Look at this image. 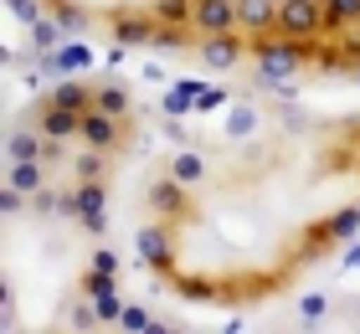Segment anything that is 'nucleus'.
<instances>
[{
  "label": "nucleus",
  "instance_id": "1",
  "mask_svg": "<svg viewBox=\"0 0 360 334\" xmlns=\"http://www.w3.org/2000/svg\"><path fill=\"white\" fill-rule=\"evenodd\" d=\"M278 37H293V41H314L330 31V0H278V21H273Z\"/></svg>",
  "mask_w": 360,
  "mask_h": 334
},
{
  "label": "nucleus",
  "instance_id": "2",
  "mask_svg": "<svg viewBox=\"0 0 360 334\" xmlns=\"http://www.w3.org/2000/svg\"><path fill=\"white\" fill-rule=\"evenodd\" d=\"M150 211L160 216V221H175V226H186L191 221V186L186 180H175L170 170L160 175V180H150Z\"/></svg>",
  "mask_w": 360,
  "mask_h": 334
},
{
  "label": "nucleus",
  "instance_id": "3",
  "mask_svg": "<svg viewBox=\"0 0 360 334\" xmlns=\"http://www.w3.org/2000/svg\"><path fill=\"white\" fill-rule=\"evenodd\" d=\"M175 221H150V226H139V257H144V267H150V273H165V278H175Z\"/></svg>",
  "mask_w": 360,
  "mask_h": 334
},
{
  "label": "nucleus",
  "instance_id": "4",
  "mask_svg": "<svg viewBox=\"0 0 360 334\" xmlns=\"http://www.w3.org/2000/svg\"><path fill=\"white\" fill-rule=\"evenodd\" d=\"M195 57L211 72H232V67L248 57V31H211V37L195 41Z\"/></svg>",
  "mask_w": 360,
  "mask_h": 334
},
{
  "label": "nucleus",
  "instance_id": "5",
  "mask_svg": "<svg viewBox=\"0 0 360 334\" xmlns=\"http://www.w3.org/2000/svg\"><path fill=\"white\" fill-rule=\"evenodd\" d=\"M108 31L119 46H155L160 15L155 11H108Z\"/></svg>",
  "mask_w": 360,
  "mask_h": 334
},
{
  "label": "nucleus",
  "instance_id": "6",
  "mask_svg": "<svg viewBox=\"0 0 360 334\" xmlns=\"http://www.w3.org/2000/svg\"><path fill=\"white\" fill-rule=\"evenodd\" d=\"M88 149H119V144H129V119H119V113H103V108H88L83 113V134H77Z\"/></svg>",
  "mask_w": 360,
  "mask_h": 334
},
{
  "label": "nucleus",
  "instance_id": "7",
  "mask_svg": "<svg viewBox=\"0 0 360 334\" xmlns=\"http://www.w3.org/2000/svg\"><path fill=\"white\" fill-rule=\"evenodd\" d=\"M191 31H242L237 26V0H191Z\"/></svg>",
  "mask_w": 360,
  "mask_h": 334
},
{
  "label": "nucleus",
  "instance_id": "8",
  "mask_svg": "<svg viewBox=\"0 0 360 334\" xmlns=\"http://www.w3.org/2000/svg\"><path fill=\"white\" fill-rule=\"evenodd\" d=\"M37 129L46 134V139H77V134H83V113H77V108H62V103L46 98V103L37 108Z\"/></svg>",
  "mask_w": 360,
  "mask_h": 334
},
{
  "label": "nucleus",
  "instance_id": "9",
  "mask_svg": "<svg viewBox=\"0 0 360 334\" xmlns=\"http://www.w3.org/2000/svg\"><path fill=\"white\" fill-rule=\"evenodd\" d=\"M273 21H278V0H237V26L248 31V37L273 31Z\"/></svg>",
  "mask_w": 360,
  "mask_h": 334
},
{
  "label": "nucleus",
  "instance_id": "10",
  "mask_svg": "<svg viewBox=\"0 0 360 334\" xmlns=\"http://www.w3.org/2000/svg\"><path fill=\"white\" fill-rule=\"evenodd\" d=\"M6 186L37 195L46 186V160H6Z\"/></svg>",
  "mask_w": 360,
  "mask_h": 334
},
{
  "label": "nucleus",
  "instance_id": "11",
  "mask_svg": "<svg viewBox=\"0 0 360 334\" xmlns=\"http://www.w3.org/2000/svg\"><path fill=\"white\" fill-rule=\"evenodd\" d=\"M170 175H175V180H186V186L195 191V186H206V180H211V165H206L201 149H180V155L170 160Z\"/></svg>",
  "mask_w": 360,
  "mask_h": 334
},
{
  "label": "nucleus",
  "instance_id": "12",
  "mask_svg": "<svg viewBox=\"0 0 360 334\" xmlns=\"http://www.w3.org/2000/svg\"><path fill=\"white\" fill-rule=\"evenodd\" d=\"M52 103L88 113V108H93V82H83V77H68V72H62V82L52 88Z\"/></svg>",
  "mask_w": 360,
  "mask_h": 334
},
{
  "label": "nucleus",
  "instance_id": "13",
  "mask_svg": "<svg viewBox=\"0 0 360 334\" xmlns=\"http://www.w3.org/2000/svg\"><path fill=\"white\" fill-rule=\"evenodd\" d=\"M93 108H103V113H119V119H129L134 113V98H129L124 82H98L93 88Z\"/></svg>",
  "mask_w": 360,
  "mask_h": 334
},
{
  "label": "nucleus",
  "instance_id": "14",
  "mask_svg": "<svg viewBox=\"0 0 360 334\" xmlns=\"http://www.w3.org/2000/svg\"><path fill=\"white\" fill-rule=\"evenodd\" d=\"M257 108L252 103H226V134H232V139H252L257 134Z\"/></svg>",
  "mask_w": 360,
  "mask_h": 334
},
{
  "label": "nucleus",
  "instance_id": "15",
  "mask_svg": "<svg viewBox=\"0 0 360 334\" xmlns=\"http://www.w3.org/2000/svg\"><path fill=\"white\" fill-rule=\"evenodd\" d=\"M88 62H93V52H88L83 41H77V46H68V41H62L57 52H52V72H83Z\"/></svg>",
  "mask_w": 360,
  "mask_h": 334
},
{
  "label": "nucleus",
  "instance_id": "16",
  "mask_svg": "<svg viewBox=\"0 0 360 334\" xmlns=\"http://www.w3.org/2000/svg\"><path fill=\"white\" fill-rule=\"evenodd\" d=\"M46 6H52V15L62 21V31H68V37L93 26V11H77V6H68V0H46Z\"/></svg>",
  "mask_w": 360,
  "mask_h": 334
},
{
  "label": "nucleus",
  "instance_id": "17",
  "mask_svg": "<svg viewBox=\"0 0 360 334\" xmlns=\"http://www.w3.org/2000/svg\"><path fill=\"white\" fill-rule=\"evenodd\" d=\"M360 21V0H330V31H345Z\"/></svg>",
  "mask_w": 360,
  "mask_h": 334
},
{
  "label": "nucleus",
  "instance_id": "18",
  "mask_svg": "<svg viewBox=\"0 0 360 334\" xmlns=\"http://www.w3.org/2000/svg\"><path fill=\"white\" fill-rule=\"evenodd\" d=\"M119 329H134V334H144V329H155V319H150V309H144V304H124V314H119Z\"/></svg>",
  "mask_w": 360,
  "mask_h": 334
},
{
  "label": "nucleus",
  "instance_id": "19",
  "mask_svg": "<svg viewBox=\"0 0 360 334\" xmlns=\"http://www.w3.org/2000/svg\"><path fill=\"white\" fill-rule=\"evenodd\" d=\"M324 314H330V298L324 293H304L299 298V319H324Z\"/></svg>",
  "mask_w": 360,
  "mask_h": 334
},
{
  "label": "nucleus",
  "instance_id": "20",
  "mask_svg": "<svg viewBox=\"0 0 360 334\" xmlns=\"http://www.w3.org/2000/svg\"><path fill=\"white\" fill-rule=\"evenodd\" d=\"M31 211H37V216H52V211H62V195H57L52 186H41L37 195H31Z\"/></svg>",
  "mask_w": 360,
  "mask_h": 334
},
{
  "label": "nucleus",
  "instance_id": "21",
  "mask_svg": "<svg viewBox=\"0 0 360 334\" xmlns=\"http://www.w3.org/2000/svg\"><path fill=\"white\" fill-rule=\"evenodd\" d=\"M93 304H98V319H103V324H113V319L124 314V304H119V293H113V288H108V293H98Z\"/></svg>",
  "mask_w": 360,
  "mask_h": 334
},
{
  "label": "nucleus",
  "instance_id": "22",
  "mask_svg": "<svg viewBox=\"0 0 360 334\" xmlns=\"http://www.w3.org/2000/svg\"><path fill=\"white\" fill-rule=\"evenodd\" d=\"M11 15H21V21L31 26V21H37V15H46V11L37 6V0H11Z\"/></svg>",
  "mask_w": 360,
  "mask_h": 334
},
{
  "label": "nucleus",
  "instance_id": "23",
  "mask_svg": "<svg viewBox=\"0 0 360 334\" xmlns=\"http://www.w3.org/2000/svg\"><path fill=\"white\" fill-rule=\"evenodd\" d=\"M345 267H360V247H355V252H350V257H345Z\"/></svg>",
  "mask_w": 360,
  "mask_h": 334
},
{
  "label": "nucleus",
  "instance_id": "24",
  "mask_svg": "<svg viewBox=\"0 0 360 334\" xmlns=\"http://www.w3.org/2000/svg\"><path fill=\"white\" fill-rule=\"evenodd\" d=\"M355 88H360V67H355Z\"/></svg>",
  "mask_w": 360,
  "mask_h": 334
}]
</instances>
